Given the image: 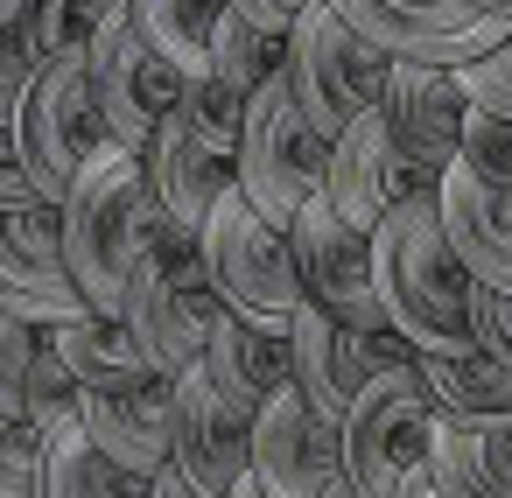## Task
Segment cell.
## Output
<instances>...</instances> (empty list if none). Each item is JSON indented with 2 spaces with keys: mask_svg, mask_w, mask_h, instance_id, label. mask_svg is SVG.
Returning <instances> with one entry per match:
<instances>
[{
  "mask_svg": "<svg viewBox=\"0 0 512 498\" xmlns=\"http://www.w3.org/2000/svg\"><path fill=\"white\" fill-rule=\"evenodd\" d=\"M372 274H379L386 323L414 351H477V274L456 260L435 190L407 197L372 232Z\"/></svg>",
  "mask_w": 512,
  "mask_h": 498,
  "instance_id": "cell-1",
  "label": "cell"
},
{
  "mask_svg": "<svg viewBox=\"0 0 512 498\" xmlns=\"http://www.w3.org/2000/svg\"><path fill=\"white\" fill-rule=\"evenodd\" d=\"M64 211V253H71V281L85 288V302L99 316L127 309V288L141 274V260L155 253V239L169 232V211L155 204L148 183V155L134 148H106L78 190L57 204Z\"/></svg>",
  "mask_w": 512,
  "mask_h": 498,
  "instance_id": "cell-2",
  "label": "cell"
},
{
  "mask_svg": "<svg viewBox=\"0 0 512 498\" xmlns=\"http://www.w3.org/2000/svg\"><path fill=\"white\" fill-rule=\"evenodd\" d=\"M127 330L141 337V351H148V365L162 372V379H176V372H190L204 351H211V330H218V316H225V295H218V281H211V267H204V246H197V232H162L155 239V253L141 260V274H134V288H127Z\"/></svg>",
  "mask_w": 512,
  "mask_h": 498,
  "instance_id": "cell-3",
  "label": "cell"
},
{
  "mask_svg": "<svg viewBox=\"0 0 512 498\" xmlns=\"http://www.w3.org/2000/svg\"><path fill=\"white\" fill-rule=\"evenodd\" d=\"M288 92L295 106L309 113V127L337 148L365 113H379L386 99V78H393V57L379 43H365L330 0H316V8L288 29Z\"/></svg>",
  "mask_w": 512,
  "mask_h": 498,
  "instance_id": "cell-4",
  "label": "cell"
},
{
  "mask_svg": "<svg viewBox=\"0 0 512 498\" xmlns=\"http://www.w3.org/2000/svg\"><path fill=\"white\" fill-rule=\"evenodd\" d=\"M15 134H22V162H29V183L43 204H64L78 190V176L120 148L106 134V113H99V92H92V57H57V64H36V85L15 113Z\"/></svg>",
  "mask_w": 512,
  "mask_h": 498,
  "instance_id": "cell-5",
  "label": "cell"
},
{
  "mask_svg": "<svg viewBox=\"0 0 512 498\" xmlns=\"http://www.w3.org/2000/svg\"><path fill=\"white\" fill-rule=\"evenodd\" d=\"M197 246H204V267H211L225 309H239V316L288 330V316L309 302L288 225L260 218V211L246 204V190H225V204L211 211V225L197 232Z\"/></svg>",
  "mask_w": 512,
  "mask_h": 498,
  "instance_id": "cell-6",
  "label": "cell"
},
{
  "mask_svg": "<svg viewBox=\"0 0 512 498\" xmlns=\"http://www.w3.org/2000/svg\"><path fill=\"white\" fill-rule=\"evenodd\" d=\"M330 176V141L309 127V113L295 106L288 78L260 85L246 99V141H239V190L260 218L295 225V211L323 190Z\"/></svg>",
  "mask_w": 512,
  "mask_h": 498,
  "instance_id": "cell-7",
  "label": "cell"
},
{
  "mask_svg": "<svg viewBox=\"0 0 512 498\" xmlns=\"http://www.w3.org/2000/svg\"><path fill=\"white\" fill-rule=\"evenodd\" d=\"M435 400L421 386V365H400V372H379L351 414L337 421L344 428V470L365 498H393L428 456H435Z\"/></svg>",
  "mask_w": 512,
  "mask_h": 498,
  "instance_id": "cell-8",
  "label": "cell"
},
{
  "mask_svg": "<svg viewBox=\"0 0 512 498\" xmlns=\"http://www.w3.org/2000/svg\"><path fill=\"white\" fill-rule=\"evenodd\" d=\"M288 344H295V393H302L316 414H330V421H344L351 400H358L379 372L421 365V351H414L400 330H358V323H344V316H330V309H316V302H302V309L288 316Z\"/></svg>",
  "mask_w": 512,
  "mask_h": 498,
  "instance_id": "cell-9",
  "label": "cell"
},
{
  "mask_svg": "<svg viewBox=\"0 0 512 498\" xmlns=\"http://www.w3.org/2000/svg\"><path fill=\"white\" fill-rule=\"evenodd\" d=\"M330 8L365 36L379 43L393 64H442V71H463L477 57H491L512 22L498 15H477L470 0H330Z\"/></svg>",
  "mask_w": 512,
  "mask_h": 498,
  "instance_id": "cell-10",
  "label": "cell"
},
{
  "mask_svg": "<svg viewBox=\"0 0 512 498\" xmlns=\"http://www.w3.org/2000/svg\"><path fill=\"white\" fill-rule=\"evenodd\" d=\"M0 309H15L22 323H43V330L92 316L85 288L71 281L57 204H0Z\"/></svg>",
  "mask_w": 512,
  "mask_h": 498,
  "instance_id": "cell-11",
  "label": "cell"
},
{
  "mask_svg": "<svg viewBox=\"0 0 512 498\" xmlns=\"http://www.w3.org/2000/svg\"><path fill=\"white\" fill-rule=\"evenodd\" d=\"M288 239H295V267H302V288H309L316 309H330V316H344L358 330H393L386 302H379V274H372V232L351 225L330 204V190H316L295 211Z\"/></svg>",
  "mask_w": 512,
  "mask_h": 498,
  "instance_id": "cell-12",
  "label": "cell"
},
{
  "mask_svg": "<svg viewBox=\"0 0 512 498\" xmlns=\"http://www.w3.org/2000/svg\"><path fill=\"white\" fill-rule=\"evenodd\" d=\"M92 92H99V113H106V134L120 141V148H134V155H148V141L162 134V120L176 113V99H183V71L120 15L92 50Z\"/></svg>",
  "mask_w": 512,
  "mask_h": 498,
  "instance_id": "cell-13",
  "label": "cell"
},
{
  "mask_svg": "<svg viewBox=\"0 0 512 498\" xmlns=\"http://www.w3.org/2000/svg\"><path fill=\"white\" fill-rule=\"evenodd\" d=\"M253 484L267 498H330L337 484H351L344 428L330 414H316L295 386H281L253 414Z\"/></svg>",
  "mask_w": 512,
  "mask_h": 498,
  "instance_id": "cell-14",
  "label": "cell"
},
{
  "mask_svg": "<svg viewBox=\"0 0 512 498\" xmlns=\"http://www.w3.org/2000/svg\"><path fill=\"white\" fill-rule=\"evenodd\" d=\"M169 386H176V470L197 491L232 498L253 477V414L211 379L204 358L190 372H176Z\"/></svg>",
  "mask_w": 512,
  "mask_h": 498,
  "instance_id": "cell-15",
  "label": "cell"
},
{
  "mask_svg": "<svg viewBox=\"0 0 512 498\" xmlns=\"http://www.w3.org/2000/svg\"><path fill=\"white\" fill-rule=\"evenodd\" d=\"M393 141L407 148V162L442 190V176L456 169L463 155V127L477 113V99L463 92V71H442V64H393L386 78V99H379Z\"/></svg>",
  "mask_w": 512,
  "mask_h": 498,
  "instance_id": "cell-16",
  "label": "cell"
},
{
  "mask_svg": "<svg viewBox=\"0 0 512 498\" xmlns=\"http://www.w3.org/2000/svg\"><path fill=\"white\" fill-rule=\"evenodd\" d=\"M85 435L127 470V477H162L176 463V386L162 372L85 386Z\"/></svg>",
  "mask_w": 512,
  "mask_h": 498,
  "instance_id": "cell-17",
  "label": "cell"
},
{
  "mask_svg": "<svg viewBox=\"0 0 512 498\" xmlns=\"http://www.w3.org/2000/svg\"><path fill=\"white\" fill-rule=\"evenodd\" d=\"M323 190H330V204H337L351 225L379 232L407 197H421V190H435V183L407 162V148L393 141L386 113H365V120L330 148V176H323Z\"/></svg>",
  "mask_w": 512,
  "mask_h": 498,
  "instance_id": "cell-18",
  "label": "cell"
},
{
  "mask_svg": "<svg viewBox=\"0 0 512 498\" xmlns=\"http://www.w3.org/2000/svg\"><path fill=\"white\" fill-rule=\"evenodd\" d=\"M148 183H155V204L169 211L176 232H204L211 211L225 204V190H239V162L176 106L162 120V134L148 141Z\"/></svg>",
  "mask_w": 512,
  "mask_h": 498,
  "instance_id": "cell-19",
  "label": "cell"
},
{
  "mask_svg": "<svg viewBox=\"0 0 512 498\" xmlns=\"http://www.w3.org/2000/svg\"><path fill=\"white\" fill-rule=\"evenodd\" d=\"M435 197H442V232H449L456 260L484 288H512V190L477 183L470 169H449Z\"/></svg>",
  "mask_w": 512,
  "mask_h": 498,
  "instance_id": "cell-20",
  "label": "cell"
},
{
  "mask_svg": "<svg viewBox=\"0 0 512 498\" xmlns=\"http://www.w3.org/2000/svg\"><path fill=\"white\" fill-rule=\"evenodd\" d=\"M204 365H211V379H218L246 414H260L281 386H295V344H288V330L253 323V316H239V309L218 316Z\"/></svg>",
  "mask_w": 512,
  "mask_h": 498,
  "instance_id": "cell-21",
  "label": "cell"
},
{
  "mask_svg": "<svg viewBox=\"0 0 512 498\" xmlns=\"http://www.w3.org/2000/svg\"><path fill=\"white\" fill-rule=\"evenodd\" d=\"M421 386L442 421L463 428H512V358L498 351H421Z\"/></svg>",
  "mask_w": 512,
  "mask_h": 498,
  "instance_id": "cell-22",
  "label": "cell"
},
{
  "mask_svg": "<svg viewBox=\"0 0 512 498\" xmlns=\"http://www.w3.org/2000/svg\"><path fill=\"white\" fill-rule=\"evenodd\" d=\"M435 484L449 498H512V428H463L435 421Z\"/></svg>",
  "mask_w": 512,
  "mask_h": 498,
  "instance_id": "cell-23",
  "label": "cell"
},
{
  "mask_svg": "<svg viewBox=\"0 0 512 498\" xmlns=\"http://www.w3.org/2000/svg\"><path fill=\"white\" fill-rule=\"evenodd\" d=\"M127 22L183 78H211V43H218V22H225V0H127Z\"/></svg>",
  "mask_w": 512,
  "mask_h": 498,
  "instance_id": "cell-24",
  "label": "cell"
},
{
  "mask_svg": "<svg viewBox=\"0 0 512 498\" xmlns=\"http://www.w3.org/2000/svg\"><path fill=\"white\" fill-rule=\"evenodd\" d=\"M50 337H57V351H64V365H71L78 386H113V379L155 372L148 351H141V337L127 330V316H99V309H92V316H78V323H57Z\"/></svg>",
  "mask_w": 512,
  "mask_h": 498,
  "instance_id": "cell-25",
  "label": "cell"
},
{
  "mask_svg": "<svg viewBox=\"0 0 512 498\" xmlns=\"http://www.w3.org/2000/svg\"><path fill=\"white\" fill-rule=\"evenodd\" d=\"M141 491H148V484L127 477L85 428L43 442V498H141Z\"/></svg>",
  "mask_w": 512,
  "mask_h": 498,
  "instance_id": "cell-26",
  "label": "cell"
},
{
  "mask_svg": "<svg viewBox=\"0 0 512 498\" xmlns=\"http://www.w3.org/2000/svg\"><path fill=\"white\" fill-rule=\"evenodd\" d=\"M120 15H127V0H29L22 36H29L36 64H57V57H85Z\"/></svg>",
  "mask_w": 512,
  "mask_h": 498,
  "instance_id": "cell-27",
  "label": "cell"
},
{
  "mask_svg": "<svg viewBox=\"0 0 512 498\" xmlns=\"http://www.w3.org/2000/svg\"><path fill=\"white\" fill-rule=\"evenodd\" d=\"M281 71H288V36H274V29H260L253 15L225 8L218 43H211V78L253 99V92H260V85H274Z\"/></svg>",
  "mask_w": 512,
  "mask_h": 498,
  "instance_id": "cell-28",
  "label": "cell"
},
{
  "mask_svg": "<svg viewBox=\"0 0 512 498\" xmlns=\"http://www.w3.org/2000/svg\"><path fill=\"white\" fill-rule=\"evenodd\" d=\"M43 323H22L15 309H0V414L8 421H29V386H36V365H43Z\"/></svg>",
  "mask_w": 512,
  "mask_h": 498,
  "instance_id": "cell-29",
  "label": "cell"
},
{
  "mask_svg": "<svg viewBox=\"0 0 512 498\" xmlns=\"http://www.w3.org/2000/svg\"><path fill=\"white\" fill-rule=\"evenodd\" d=\"M456 169H470L477 183L512 190V120L477 106V113H470V127H463V155H456Z\"/></svg>",
  "mask_w": 512,
  "mask_h": 498,
  "instance_id": "cell-30",
  "label": "cell"
},
{
  "mask_svg": "<svg viewBox=\"0 0 512 498\" xmlns=\"http://www.w3.org/2000/svg\"><path fill=\"white\" fill-rule=\"evenodd\" d=\"M0 498H43V442L8 414H0Z\"/></svg>",
  "mask_w": 512,
  "mask_h": 498,
  "instance_id": "cell-31",
  "label": "cell"
},
{
  "mask_svg": "<svg viewBox=\"0 0 512 498\" xmlns=\"http://www.w3.org/2000/svg\"><path fill=\"white\" fill-rule=\"evenodd\" d=\"M36 85V50L22 36V15H0V120H15Z\"/></svg>",
  "mask_w": 512,
  "mask_h": 498,
  "instance_id": "cell-32",
  "label": "cell"
},
{
  "mask_svg": "<svg viewBox=\"0 0 512 498\" xmlns=\"http://www.w3.org/2000/svg\"><path fill=\"white\" fill-rule=\"evenodd\" d=\"M463 92H470L484 113H505V120H512V36H505L491 57L463 64Z\"/></svg>",
  "mask_w": 512,
  "mask_h": 498,
  "instance_id": "cell-33",
  "label": "cell"
},
{
  "mask_svg": "<svg viewBox=\"0 0 512 498\" xmlns=\"http://www.w3.org/2000/svg\"><path fill=\"white\" fill-rule=\"evenodd\" d=\"M477 344L512 358V288H484L477 281Z\"/></svg>",
  "mask_w": 512,
  "mask_h": 498,
  "instance_id": "cell-34",
  "label": "cell"
},
{
  "mask_svg": "<svg viewBox=\"0 0 512 498\" xmlns=\"http://www.w3.org/2000/svg\"><path fill=\"white\" fill-rule=\"evenodd\" d=\"M0 204H43L36 183H29V162H22V134H15V120H0Z\"/></svg>",
  "mask_w": 512,
  "mask_h": 498,
  "instance_id": "cell-35",
  "label": "cell"
},
{
  "mask_svg": "<svg viewBox=\"0 0 512 498\" xmlns=\"http://www.w3.org/2000/svg\"><path fill=\"white\" fill-rule=\"evenodd\" d=\"M225 8H239V15H253L260 29H274V36H288L309 8H316V0H225Z\"/></svg>",
  "mask_w": 512,
  "mask_h": 498,
  "instance_id": "cell-36",
  "label": "cell"
},
{
  "mask_svg": "<svg viewBox=\"0 0 512 498\" xmlns=\"http://www.w3.org/2000/svg\"><path fill=\"white\" fill-rule=\"evenodd\" d=\"M141 498H211V491H197V484H190V477L169 463L162 477H148V491H141Z\"/></svg>",
  "mask_w": 512,
  "mask_h": 498,
  "instance_id": "cell-37",
  "label": "cell"
},
{
  "mask_svg": "<svg viewBox=\"0 0 512 498\" xmlns=\"http://www.w3.org/2000/svg\"><path fill=\"white\" fill-rule=\"evenodd\" d=\"M393 498H449V491H442V484H435V470L421 463V470H414V477H407V484H400Z\"/></svg>",
  "mask_w": 512,
  "mask_h": 498,
  "instance_id": "cell-38",
  "label": "cell"
},
{
  "mask_svg": "<svg viewBox=\"0 0 512 498\" xmlns=\"http://www.w3.org/2000/svg\"><path fill=\"white\" fill-rule=\"evenodd\" d=\"M477 15H498V22H512V0H470Z\"/></svg>",
  "mask_w": 512,
  "mask_h": 498,
  "instance_id": "cell-39",
  "label": "cell"
},
{
  "mask_svg": "<svg viewBox=\"0 0 512 498\" xmlns=\"http://www.w3.org/2000/svg\"><path fill=\"white\" fill-rule=\"evenodd\" d=\"M232 498H267V491H260V484H253V477H246V484H239V491H232Z\"/></svg>",
  "mask_w": 512,
  "mask_h": 498,
  "instance_id": "cell-40",
  "label": "cell"
},
{
  "mask_svg": "<svg viewBox=\"0 0 512 498\" xmlns=\"http://www.w3.org/2000/svg\"><path fill=\"white\" fill-rule=\"evenodd\" d=\"M0 15H29V0H0Z\"/></svg>",
  "mask_w": 512,
  "mask_h": 498,
  "instance_id": "cell-41",
  "label": "cell"
},
{
  "mask_svg": "<svg viewBox=\"0 0 512 498\" xmlns=\"http://www.w3.org/2000/svg\"><path fill=\"white\" fill-rule=\"evenodd\" d=\"M330 498H365V491H358V484H337V491H330Z\"/></svg>",
  "mask_w": 512,
  "mask_h": 498,
  "instance_id": "cell-42",
  "label": "cell"
}]
</instances>
